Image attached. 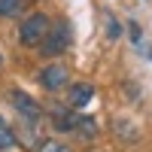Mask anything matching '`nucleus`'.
Segmentation results:
<instances>
[{
  "mask_svg": "<svg viewBox=\"0 0 152 152\" xmlns=\"http://www.w3.org/2000/svg\"><path fill=\"white\" fill-rule=\"evenodd\" d=\"M49 18L43 15V12H34V15H28L21 21V31H18V37H21V43L24 46H40L43 40H46V34H49Z\"/></svg>",
  "mask_w": 152,
  "mask_h": 152,
  "instance_id": "nucleus-1",
  "label": "nucleus"
},
{
  "mask_svg": "<svg viewBox=\"0 0 152 152\" xmlns=\"http://www.w3.org/2000/svg\"><path fill=\"white\" fill-rule=\"evenodd\" d=\"M67 46H70V28H67V24H55V28H49L46 40H43V52L46 55H58V52H64Z\"/></svg>",
  "mask_w": 152,
  "mask_h": 152,
  "instance_id": "nucleus-2",
  "label": "nucleus"
},
{
  "mask_svg": "<svg viewBox=\"0 0 152 152\" xmlns=\"http://www.w3.org/2000/svg\"><path fill=\"white\" fill-rule=\"evenodd\" d=\"M12 104H15V110H18V113H21V116L28 119V122H40L43 107L37 104L34 97H28V94L21 91V88H15V91H12Z\"/></svg>",
  "mask_w": 152,
  "mask_h": 152,
  "instance_id": "nucleus-3",
  "label": "nucleus"
},
{
  "mask_svg": "<svg viewBox=\"0 0 152 152\" xmlns=\"http://www.w3.org/2000/svg\"><path fill=\"white\" fill-rule=\"evenodd\" d=\"M40 82L49 88V91H61V88L67 85V67L64 64H49L40 73Z\"/></svg>",
  "mask_w": 152,
  "mask_h": 152,
  "instance_id": "nucleus-4",
  "label": "nucleus"
},
{
  "mask_svg": "<svg viewBox=\"0 0 152 152\" xmlns=\"http://www.w3.org/2000/svg\"><path fill=\"white\" fill-rule=\"evenodd\" d=\"M91 94H94L91 85H73V91H70V104H73L76 110H82L88 100H91Z\"/></svg>",
  "mask_w": 152,
  "mask_h": 152,
  "instance_id": "nucleus-5",
  "label": "nucleus"
},
{
  "mask_svg": "<svg viewBox=\"0 0 152 152\" xmlns=\"http://www.w3.org/2000/svg\"><path fill=\"white\" fill-rule=\"evenodd\" d=\"M24 3H28V0H0V15H3V18H12V15H18Z\"/></svg>",
  "mask_w": 152,
  "mask_h": 152,
  "instance_id": "nucleus-6",
  "label": "nucleus"
},
{
  "mask_svg": "<svg viewBox=\"0 0 152 152\" xmlns=\"http://www.w3.org/2000/svg\"><path fill=\"white\" fill-rule=\"evenodd\" d=\"M12 143H15V134H12V131H9V125L0 119V149H9Z\"/></svg>",
  "mask_w": 152,
  "mask_h": 152,
  "instance_id": "nucleus-7",
  "label": "nucleus"
},
{
  "mask_svg": "<svg viewBox=\"0 0 152 152\" xmlns=\"http://www.w3.org/2000/svg\"><path fill=\"white\" fill-rule=\"evenodd\" d=\"M40 152H73L67 143H61V140H46L43 146H40Z\"/></svg>",
  "mask_w": 152,
  "mask_h": 152,
  "instance_id": "nucleus-8",
  "label": "nucleus"
},
{
  "mask_svg": "<svg viewBox=\"0 0 152 152\" xmlns=\"http://www.w3.org/2000/svg\"><path fill=\"white\" fill-rule=\"evenodd\" d=\"M107 31H110V37H119V24H116V21H110V24H107Z\"/></svg>",
  "mask_w": 152,
  "mask_h": 152,
  "instance_id": "nucleus-9",
  "label": "nucleus"
},
{
  "mask_svg": "<svg viewBox=\"0 0 152 152\" xmlns=\"http://www.w3.org/2000/svg\"><path fill=\"white\" fill-rule=\"evenodd\" d=\"M0 64H3V58H0Z\"/></svg>",
  "mask_w": 152,
  "mask_h": 152,
  "instance_id": "nucleus-10",
  "label": "nucleus"
}]
</instances>
